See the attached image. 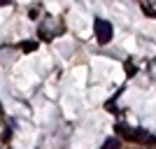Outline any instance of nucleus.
Wrapping results in <instances>:
<instances>
[{"mask_svg":"<svg viewBox=\"0 0 156 149\" xmlns=\"http://www.w3.org/2000/svg\"><path fill=\"white\" fill-rule=\"evenodd\" d=\"M112 23L110 21H105V19H96V37H98V42L100 44H107L112 40Z\"/></svg>","mask_w":156,"mask_h":149,"instance_id":"1","label":"nucleus"},{"mask_svg":"<svg viewBox=\"0 0 156 149\" xmlns=\"http://www.w3.org/2000/svg\"><path fill=\"white\" fill-rule=\"evenodd\" d=\"M119 147H121V142H119V140H114V137H110V140L105 142V149H119Z\"/></svg>","mask_w":156,"mask_h":149,"instance_id":"2","label":"nucleus"},{"mask_svg":"<svg viewBox=\"0 0 156 149\" xmlns=\"http://www.w3.org/2000/svg\"><path fill=\"white\" fill-rule=\"evenodd\" d=\"M35 42H23V44H21V49H23V51H33V49H35Z\"/></svg>","mask_w":156,"mask_h":149,"instance_id":"3","label":"nucleus"},{"mask_svg":"<svg viewBox=\"0 0 156 149\" xmlns=\"http://www.w3.org/2000/svg\"><path fill=\"white\" fill-rule=\"evenodd\" d=\"M126 70H128V75H130V77L135 75V68H133V63H130V61H128V63H126Z\"/></svg>","mask_w":156,"mask_h":149,"instance_id":"4","label":"nucleus"},{"mask_svg":"<svg viewBox=\"0 0 156 149\" xmlns=\"http://www.w3.org/2000/svg\"><path fill=\"white\" fill-rule=\"evenodd\" d=\"M154 16H156V14H154Z\"/></svg>","mask_w":156,"mask_h":149,"instance_id":"5","label":"nucleus"}]
</instances>
